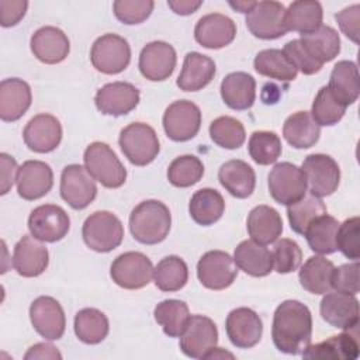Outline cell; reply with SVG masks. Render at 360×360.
Returning a JSON list of instances; mask_svg holds the SVG:
<instances>
[{"instance_id":"obj_44","label":"cell","mask_w":360,"mask_h":360,"mask_svg":"<svg viewBox=\"0 0 360 360\" xmlns=\"http://www.w3.org/2000/svg\"><path fill=\"white\" fill-rule=\"evenodd\" d=\"M323 214H326V205L319 197L314 194H305L297 202L287 205L290 226L298 235H304L309 224Z\"/></svg>"},{"instance_id":"obj_20","label":"cell","mask_w":360,"mask_h":360,"mask_svg":"<svg viewBox=\"0 0 360 360\" xmlns=\"http://www.w3.org/2000/svg\"><path fill=\"white\" fill-rule=\"evenodd\" d=\"M94 103L101 114L121 117L138 105L139 90L128 82L107 83L97 90Z\"/></svg>"},{"instance_id":"obj_43","label":"cell","mask_w":360,"mask_h":360,"mask_svg":"<svg viewBox=\"0 0 360 360\" xmlns=\"http://www.w3.org/2000/svg\"><path fill=\"white\" fill-rule=\"evenodd\" d=\"M155 321L162 326L163 332L170 338H180L188 319L190 312L184 301L163 300L153 309Z\"/></svg>"},{"instance_id":"obj_53","label":"cell","mask_w":360,"mask_h":360,"mask_svg":"<svg viewBox=\"0 0 360 360\" xmlns=\"http://www.w3.org/2000/svg\"><path fill=\"white\" fill-rule=\"evenodd\" d=\"M284 53L291 59V62L295 65L298 70L304 75H315L318 73L323 65H321L318 60H315L311 53L305 49L301 39H292L284 45Z\"/></svg>"},{"instance_id":"obj_49","label":"cell","mask_w":360,"mask_h":360,"mask_svg":"<svg viewBox=\"0 0 360 360\" xmlns=\"http://www.w3.org/2000/svg\"><path fill=\"white\" fill-rule=\"evenodd\" d=\"M273 270L280 274H287L295 271L302 262V250L300 245L290 239L281 238L273 246Z\"/></svg>"},{"instance_id":"obj_9","label":"cell","mask_w":360,"mask_h":360,"mask_svg":"<svg viewBox=\"0 0 360 360\" xmlns=\"http://www.w3.org/2000/svg\"><path fill=\"white\" fill-rule=\"evenodd\" d=\"M245 22L250 34L260 39H277L288 32L285 7L278 1H256Z\"/></svg>"},{"instance_id":"obj_28","label":"cell","mask_w":360,"mask_h":360,"mask_svg":"<svg viewBox=\"0 0 360 360\" xmlns=\"http://www.w3.org/2000/svg\"><path fill=\"white\" fill-rule=\"evenodd\" d=\"M221 97L232 110H248L256 100V80L249 73L232 72L221 82Z\"/></svg>"},{"instance_id":"obj_27","label":"cell","mask_w":360,"mask_h":360,"mask_svg":"<svg viewBox=\"0 0 360 360\" xmlns=\"http://www.w3.org/2000/svg\"><path fill=\"white\" fill-rule=\"evenodd\" d=\"M215 76V63L200 52H188L184 56L177 86L183 91H198L208 86Z\"/></svg>"},{"instance_id":"obj_30","label":"cell","mask_w":360,"mask_h":360,"mask_svg":"<svg viewBox=\"0 0 360 360\" xmlns=\"http://www.w3.org/2000/svg\"><path fill=\"white\" fill-rule=\"evenodd\" d=\"M246 228L252 240L260 245H269L280 238L283 219L273 207L257 205L249 212Z\"/></svg>"},{"instance_id":"obj_11","label":"cell","mask_w":360,"mask_h":360,"mask_svg":"<svg viewBox=\"0 0 360 360\" xmlns=\"http://www.w3.org/2000/svg\"><path fill=\"white\" fill-rule=\"evenodd\" d=\"M69 228V215L62 207L55 204L39 205L28 217V229L41 242L55 243L68 235Z\"/></svg>"},{"instance_id":"obj_45","label":"cell","mask_w":360,"mask_h":360,"mask_svg":"<svg viewBox=\"0 0 360 360\" xmlns=\"http://www.w3.org/2000/svg\"><path fill=\"white\" fill-rule=\"evenodd\" d=\"M210 136L218 146L224 149H238L246 139L243 124L228 115L215 118L210 124Z\"/></svg>"},{"instance_id":"obj_17","label":"cell","mask_w":360,"mask_h":360,"mask_svg":"<svg viewBox=\"0 0 360 360\" xmlns=\"http://www.w3.org/2000/svg\"><path fill=\"white\" fill-rule=\"evenodd\" d=\"M225 330L233 346L239 349H250L262 339L263 322L253 309L240 307L228 314Z\"/></svg>"},{"instance_id":"obj_36","label":"cell","mask_w":360,"mask_h":360,"mask_svg":"<svg viewBox=\"0 0 360 360\" xmlns=\"http://www.w3.org/2000/svg\"><path fill=\"white\" fill-rule=\"evenodd\" d=\"M225 211V201L219 191L214 188H200L190 200L188 212L194 222L202 226L215 224Z\"/></svg>"},{"instance_id":"obj_56","label":"cell","mask_w":360,"mask_h":360,"mask_svg":"<svg viewBox=\"0 0 360 360\" xmlns=\"http://www.w3.org/2000/svg\"><path fill=\"white\" fill-rule=\"evenodd\" d=\"M0 163H1V187L0 194L4 195L8 193V190L13 187L14 180H17V162L13 156L7 153L0 155Z\"/></svg>"},{"instance_id":"obj_39","label":"cell","mask_w":360,"mask_h":360,"mask_svg":"<svg viewBox=\"0 0 360 360\" xmlns=\"http://www.w3.org/2000/svg\"><path fill=\"white\" fill-rule=\"evenodd\" d=\"M301 42L311 56L321 65L333 60L340 52V38L335 28L321 25L311 34L301 35Z\"/></svg>"},{"instance_id":"obj_13","label":"cell","mask_w":360,"mask_h":360,"mask_svg":"<svg viewBox=\"0 0 360 360\" xmlns=\"http://www.w3.org/2000/svg\"><path fill=\"white\" fill-rule=\"evenodd\" d=\"M302 172L309 184L311 194L328 197L338 190L340 181V169L333 158L323 153L308 155L302 162Z\"/></svg>"},{"instance_id":"obj_55","label":"cell","mask_w":360,"mask_h":360,"mask_svg":"<svg viewBox=\"0 0 360 360\" xmlns=\"http://www.w3.org/2000/svg\"><path fill=\"white\" fill-rule=\"evenodd\" d=\"M28 1L25 0H0V24L4 28L17 25L25 15Z\"/></svg>"},{"instance_id":"obj_50","label":"cell","mask_w":360,"mask_h":360,"mask_svg":"<svg viewBox=\"0 0 360 360\" xmlns=\"http://www.w3.org/2000/svg\"><path fill=\"white\" fill-rule=\"evenodd\" d=\"M153 7L155 3L152 0H115L112 3L114 15L127 25L143 22L150 15Z\"/></svg>"},{"instance_id":"obj_52","label":"cell","mask_w":360,"mask_h":360,"mask_svg":"<svg viewBox=\"0 0 360 360\" xmlns=\"http://www.w3.org/2000/svg\"><path fill=\"white\" fill-rule=\"evenodd\" d=\"M330 287L335 291L356 295L359 292V262L335 267L330 277Z\"/></svg>"},{"instance_id":"obj_57","label":"cell","mask_w":360,"mask_h":360,"mask_svg":"<svg viewBox=\"0 0 360 360\" xmlns=\"http://www.w3.org/2000/svg\"><path fill=\"white\" fill-rule=\"evenodd\" d=\"M24 359L25 360H31V359H52V360L58 359V360H60L62 354L51 343H37L28 349Z\"/></svg>"},{"instance_id":"obj_16","label":"cell","mask_w":360,"mask_h":360,"mask_svg":"<svg viewBox=\"0 0 360 360\" xmlns=\"http://www.w3.org/2000/svg\"><path fill=\"white\" fill-rule=\"evenodd\" d=\"M30 319L34 329L48 340H58L63 336L66 318L62 305L52 297L41 295L30 305Z\"/></svg>"},{"instance_id":"obj_18","label":"cell","mask_w":360,"mask_h":360,"mask_svg":"<svg viewBox=\"0 0 360 360\" xmlns=\"http://www.w3.org/2000/svg\"><path fill=\"white\" fill-rule=\"evenodd\" d=\"M177 56L174 48L165 41L146 44L139 55V70L150 82H162L172 76Z\"/></svg>"},{"instance_id":"obj_37","label":"cell","mask_w":360,"mask_h":360,"mask_svg":"<svg viewBox=\"0 0 360 360\" xmlns=\"http://www.w3.org/2000/svg\"><path fill=\"white\" fill-rule=\"evenodd\" d=\"M335 266L330 260L319 256H311L300 269V283L311 294L323 295L332 290L330 277Z\"/></svg>"},{"instance_id":"obj_4","label":"cell","mask_w":360,"mask_h":360,"mask_svg":"<svg viewBox=\"0 0 360 360\" xmlns=\"http://www.w3.org/2000/svg\"><path fill=\"white\" fill-rule=\"evenodd\" d=\"M84 167L101 186L118 188L127 180V170L114 150L104 142L90 143L83 155Z\"/></svg>"},{"instance_id":"obj_48","label":"cell","mask_w":360,"mask_h":360,"mask_svg":"<svg viewBox=\"0 0 360 360\" xmlns=\"http://www.w3.org/2000/svg\"><path fill=\"white\" fill-rule=\"evenodd\" d=\"M346 108L333 97L328 86H323L314 98L311 117L319 127H332L343 118Z\"/></svg>"},{"instance_id":"obj_2","label":"cell","mask_w":360,"mask_h":360,"mask_svg":"<svg viewBox=\"0 0 360 360\" xmlns=\"http://www.w3.org/2000/svg\"><path fill=\"white\" fill-rule=\"evenodd\" d=\"M172 225L169 208L158 200L139 202L129 215V231L135 240L143 245H156L166 239Z\"/></svg>"},{"instance_id":"obj_46","label":"cell","mask_w":360,"mask_h":360,"mask_svg":"<svg viewBox=\"0 0 360 360\" xmlns=\"http://www.w3.org/2000/svg\"><path fill=\"white\" fill-rule=\"evenodd\" d=\"M250 158L262 166L277 162L281 155V141L276 132L271 131H255L248 143Z\"/></svg>"},{"instance_id":"obj_34","label":"cell","mask_w":360,"mask_h":360,"mask_svg":"<svg viewBox=\"0 0 360 360\" xmlns=\"http://www.w3.org/2000/svg\"><path fill=\"white\" fill-rule=\"evenodd\" d=\"M321 135V127L314 121L311 112L297 111L291 114L283 125L284 139L295 149L314 146Z\"/></svg>"},{"instance_id":"obj_22","label":"cell","mask_w":360,"mask_h":360,"mask_svg":"<svg viewBox=\"0 0 360 360\" xmlns=\"http://www.w3.org/2000/svg\"><path fill=\"white\" fill-rule=\"evenodd\" d=\"M15 183L18 195L27 201H34L51 191L53 172L42 160H27L18 167Z\"/></svg>"},{"instance_id":"obj_26","label":"cell","mask_w":360,"mask_h":360,"mask_svg":"<svg viewBox=\"0 0 360 360\" xmlns=\"http://www.w3.org/2000/svg\"><path fill=\"white\" fill-rule=\"evenodd\" d=\"M32 101L31 87L18 77L4 79L0 83V118L6 122L20 120Z\"/></svg>"},{"instance_id":"obj_35","label":"cell","mask_w":360,"mask_h":360,"mask_svg":"<svg viewBox=\"0 0 360 360\" xmlns=\"http://www.w3.org/2000/svg\"><path fill=\"white\" fill-rule=\"evenodd\" d=\"M322 6L315 0L292 1L285 10L288 31H297L300 35H307L318 30L322 25Z\"/></svg>"},{"instance_id":"obj_19","label":"cell","mask_w":360,"mask_h":360,"mask_svg":"<svg viewBox=\"0 0 360 360\" xmlns=\"http://www.w3.org/2000/svg\"><path fill=\"white\" fill-rule=\"evenodd\" d=\"M322 319L333 328L352 330L359 325V301L346 292H326L319 305Z\"/></svg>"},{"instance_id":"obj_40","label":"cell","mask_w":360,"mask_h":360,"mask_svg":"<svg viewBox=\"0 0 360 360\" xmlns=\"http://www.w3.org/2000/svg\"><path fill=\"white\" fill-rule=\"evenodd\" d=\"M339 221L328 214L315 218L307 228L304 236L312 252L318 255H330L338 250L336 233Z\"/></svg>"},{"instance_id":"obj_60","label":"cell","mask_w":360,"mask_h":360,"mask_svg":"<svg viewBox=\"0 0 360 360\" xmlns=\"http://www.w3.org/2000/svg\"><path fill=\"white\" fill-rule=\"evenodd\" d=\"M217 357H231V359H233V354L232 353H228V352H224V350H221L219 347H214L207 356H205V359H217Z\"/></svg>"},{"instance_id":"obj_42","label":"cell","mask_w":360,"mask_h":360,"mask_svg":"<svg viewBox=\"0 0 360 360\" xmlns=\"http://www.w3.org/2000/svg\"><path fill=\"white\" fill-rule=\"evenodd\" d=\"M187 280V264L179 256H166L153 267L155 285L165 292L181 290L186 285Z\"/></svg>"},{"instance_id":"obj_10","label":"cell","mask_w":360,"mask_h":360,"mask_svg":"<svg viewBox=\"0 0 360 360\" xmlns=\"http://www.w3.org/2000/svg\"><path fill=\"white\" fill-rule=\"evenodd\" d=\"M201 127V111L197 104L188 100L172 103L163 114V129L174 142L193 139Z\"/></svg>"},{"instance_id":"obj_3","label":"cell","mask_w":360,"mask_h":360,"mask_svg":"<svg viewBox=\"0 0 360 360\" xmlns=\"http://www.w3.org/2000/svg\"><path fill=\"white\" fill-rule=\"evenodd\" d=\"M82 236L87 248L98 253H107L121 245L124 226L120 218L112 212L96 211L86 218Z\"/></svg>"},{"instance_id":"obj_15","label":"cell","mask_w":360,"mask_h":360,"mask_svg":"<svg viewBox=\"0 0 360 360\" xmlns=\"http://www.w3.org/2000/svg\"><path fill=\"white\" fill-rule=\"evenodd\" d=\"M218 343V329L212 319L204 315H191L180 335V349L191 359H205Z\"/></svg>"},{"instance_id":"obj_41","label":"cell","mask_w":360,"mask_h":360,"mask_svg":"<svg viewBox=\"0 0 360 360\" xmlns=\"http://www.w3.org/2000/svg\"><path fill=\"white\" fill-rule=\"evenodd\" d=\"M77 339L86 345L103 342L110 330L108 318L97 308H83L75 315L73 322Z\"/></svg>"},{"instance_id":"obj_25","label":"cell","mask_w":360,"mask_h":360,"mask_svg":"<svg viewBox=\"0 0 360 360\" xmlns=\"http://www.w3.org/2000/svg\"><path fill=\"white\" fill-rule=\"evenodd\" d=\"M49 263L48 249L32 235H24L14 246L13 267L22 277L42 274Z\"/></svg>"},{"instance_id":"obj_38","label":"cell","mask_w":360,"mask_h":360,"mask_svg":"<svg viewBox=\"0 0 360 360\" xmlns=\"http://www.w3.org/2000/svg\"><path fill=\"white\" fill-rule=\"evenodd\" d=\"M253 68L259 75L280 82H292L298 73L295 65L281 49L260 51L255 56Z\"/></svg>"},{"instance_id":"obj_54","label":"cell","mask_w":360,"mask_h":360,"mask_svg":"<svg viewBox=\"0 0 360 360\" xmlns=\"http://www.w3.org/2000/svg\"><path fill=\"white\" fill-rule=\"evenodd\" d=\"M335 18L342 30V32L352 39L354 44H359V22H360V6L353 4L350 7L343 8L338 14H335Z\"/></svg>"},{"instance_id":"obj_14","label":"cell","mask_w":360,"mask_h":360,"mask_svg":"<svg viewBox=\"0 0 360 360\" xmlns=\"http://www.w3.org/2000/svg\"><path fill=\"white\" fill-rule=\"evenodd\" d=\"M97 195L93 176L82 165H68L60 174V197L73 208L83 210Z\"/></svg>"},{"instance_id":"obj_5","label":"cell","mask_w":360,"mask_h":360,"mask_svg":"<svg viewBox=\"0 0 360 360\" xmlns=\"http://www.w3.org/2000/svg\"><path fill=\"white\" fill-rule=\"evenodd\" d=\"M118 145L125 158L135 166L152 163L160 150L155 129L143 122H132L122 128Z\"/></svg>"},{"instance_id":"obj_12","label":"cell","mask_w":360,"mask_h":360,"mask_svg":"<svg viewBox=\"0 0 360 360\" xmlns=\"http://www.w3.org/2000/svg\"><path fill=\"white\" fill-rule=\"evenodd\" d=\"M238 266L233 257L224 250H210L197 263V277L208 290H225L235 281Z\"/></svg>"},{"instance_id":"obj_51","label":"cell","mask_w":360,"mask_h":360,"mask_svg":"<svg viewBox=\"0 0 360 360\" xmlns=\"http://www.w3.org/2000/svg\"><path fill=\"white\" fill-rule=\"evenodd\" d=\"M360 219L359 217H352L345 222L339 224L336 233V248L347 259L359 260L360 257Z\"/></svg>"},{"instance_id":"obj_23","label":"cell","mask_w":360,"mask_h":360,"mask_svg":"<svg viewBox=\"0 0 360 360\" xmlns=\"http://www.w3.org/2000/svg\"><path fill=\"white\" fill-rule=\"evenodd\" d=\"M236 37V24L221 13L202 15L194 28L195 41L208 49H221L229 45Z\"/></svg>"},{"instance_id":"obj_24","label":"cell","mask_w":360,"mask_h":360,"mask_svg":"<svg viewBox=\"0 0 360 360\" xmlns=\"http://www.w3.org/2000/svg\"><path fill=\"white\" fill-rule=\"evenodd\" d=\"M31 52L46 65H56L66 59L70 51V42L66 34L52 25L38 28L31 37Z\"/></svg>"},{"instance_id":"obj_32","label":"cell","mask_w":360,"mask_h":360,"mask_svg":"<svg viewBox=\"0 0 360 360\" xmlns=\"http://www.w3.org/2000/svg\"><path fill=\"white\" fill-rule=\"evenodd\" d=\"M328 89L345 107L353 104L360 93L357 65L352 60H339L330 72Z\"/></svg>"},{"instance_id":"obj_1","label":"cell","mask_w":360,"mask_h":360,"mask_svg":"<svg viewBox=\"0 0 360 360\" xmlns=\"http://www.w3.org/2000/svg\"><path fill=\"white\" fill-rule=\"evenodd\" d=\"M312 315L309 308L297 301H283L274 311L271 338L274 346L285 354H302L311 345Z\"/></svg>"},{"instance_id":"obj_6","label":"cell","mask_w":360,"mask_h":360,"mask_svg":"<svg viewBox=\"0 0 360 360\" xmlns=\"http://www.w3.org/2000/svg\"><path fill=\"white\" fill-rule=\"evenodd\" d=\"M90 60L97 72L104 75L121 73L131 62L129 44L117 34H104L91 45Z\"/></svg>"},{"instance_id":"obj_33","label":"cell","mask_w":360,"mask_h":360,"mask_svg":"<svg viewBox=\"0 0 360 360\" xmlns=\"http://www.w3.org/2000/svg\"><path fill=\"white\" fill-rule=\"evenodd\" d=\"M359 356L357 338L350 332H343L336 336L309 345L304 352V359H326V360H354Z\"/></svg>"},{"instance_id":"obj_7","label":"cell","mask_w":360,"mask_h":360,"mask_svg":"<svg viewBox=\"0 0 360 360\" xmlns=\"http://www.w3.org/2000/svg\"><path fill=\"white\" fill-rule=\"evenodd\" d=\"M305 173L290 162L277 163L269 173V191L273 200L281 205H291L307 194Z\"/></svg>"},{"instance_id":"obj_21","label":"cell","mask_w":360,"mask_h":360,"mask_svg":"<svg viewBox=\"0 0 360 360\" xmlns=\"http://www.w3.org/2000/svg\"><path fill=\"white\" fill-rule=\"evenodd\" d=\"M22 138L32 152L49 153L55 150L62 141V125L59 120L51 114H38L27 122Z\"/></svg>"},{"instance_id":"obj_59","label":"cell","mask_w":360,"mask_h":360,"mask_svg":"<svg viewBox=\"0 0 360 360\" xmlns=\"http://www.w3.org/2000/svg\"><path fill=\"white\" fill-rule=\"evenodd\" d=\"M255 4H256V1H236V3L229 1V6L232 8H235L239 13H245V14H248L255 7Z\"/></svg>"},{"instance_id":"obj_47","label":"cell","mask_w":360,"mask_h":360,"mask_svg":"<svg viewBox=\"0 0 360 360\" xmlns=\"http://www.w3.org/2000/svg\"><path fill=\"white\" fill-rule=\"evenodd\" d=\"M204 174L202 162L194 155H183L176 158L167 169V179L174 187L186 188L194 186Z\"/></svg>"},{"instance_id":"obj_58","label":"cell","mask_w":360,"mask_h":360,"mask_svg":"<svg viewBox=\"0 0 360 360\" xmlns=\"http://www.w3.org/2000/svg\"><path fill=\"white\" fill-rule=\"evenodd\" d=\"M202 1H194V0H169L167 6L180 15H190L193 13H195L200 7H201Z\"/></svg>"},{"instance_id":"obj_29","label":"cell","mask_w":360,"mask_h":360,"mask_svg":"<svg viewBox=\"0 0 360 360\" xmlns=\"http://www.w3.org/2000/svg\"><path fill=\"white\" fill-rule=\"evenodd\" d=\"M221 186L236 198H248L256 186V174L250 165L243 160L232 159L225 162L218 172Z\"/></svg>"},{"instance_id":"obj_8","label":"cell","mask_w":360,"mask_h":360,"mask_svg":"<svg viewBox=\"0 0 360 360\" xmlns=\"http://www.w3.org/2000/svg\"><path fill=\"white\" fill-rule=\"evenodd\" d=\"M112 281L125 290H139L150 283L153 264L141 252H125L114 259L110 267Z\"/></svg>"},{"instance_id":"obj_31","label":"cell","mask_w":360,"mask_h":360,"mask_svg":"<svg viewBox=\"0 0 360 360\" xmlns=\"http://www.w3.org/2000/svg\"><path fill=\"white\" fill-rule=\"evenodd\" d=\"M233 262L252 277H264L273 271L271 252L252 239L240 242L233 252Z\"/></svg>"}]
</instances>
